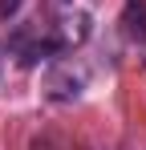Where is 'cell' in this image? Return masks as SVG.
<instances>
[{
  "label": "cell",
  "instance_id": "cell-4",
  "mask_svg": "<svg viewBox=\"0 0 146 150\" xmlns=\"http://www.w3.org/2000/svg\"><path fill=\"white\" fill-rule=\"evenodd\" d=\"M21 4H24V0H0V21L16 16V12H21Z\"/></svg>",
  "mask_w": 146,
  "mask_h": 150
},
{
  "label": "cell",
  "instance_id": "cell-3",
  "mask_svg": "<svg viewBox=\"0 0 146 150\" xmlns=\"http://www.w3.org/2000/svg\"><path fill=\"white\" fill-rule=\"evenodd\" d=\"M85 37H89V16H85V12H73V16H65V21H61V28H57L61 49H65V45H81Z\"/></svg>",
  "mask_w": 146,
  "mask_h": 150
},
{
  "label": "cell",
  "instance_id": "cell-2",
  "mask_svg": "<svg viewBox=\"0 0 146 150\" xmlns=\"http://www.w3.org/2000/svg\"><path fill=\"white\" fill-rule=\"evenodd\" d=\"M122 33L130 41H146V4L142 0H126V8H122Z\"/></svg>",
  "mask_w": 146,
  "mask_h": 150
},
{
  "label": "cell",
  "instance_id": "cell-1",
  "mask_svg": "<svg viewBox=\"0 0 146 150\" xmlns=\"http://www.w3.org/2000/svg\"><path fill=\"white\" fill-rule=\"evenodd\" d=\"M81 73H73V69H65V65H57V69H49L45 73V93L53 101H73L77 93H81Z\"/></svg>",
  "mask_w": 146,
  "mask_h": 150
}]
</instances>
